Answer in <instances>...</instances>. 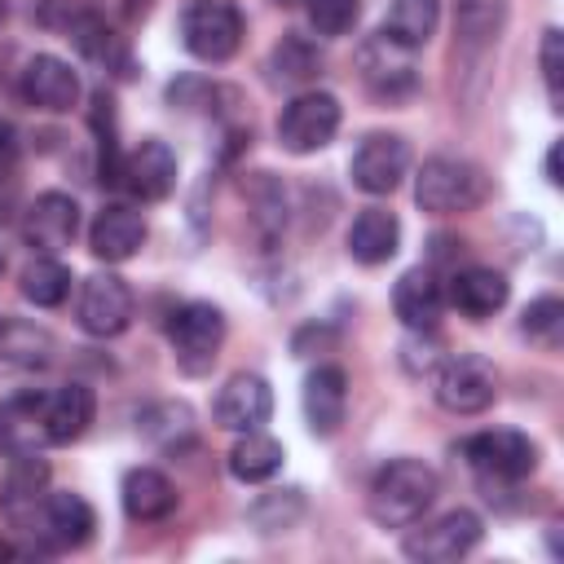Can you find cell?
I'll return each instance as SVG.
<instances>
[{"instance_id": "6da1fadb", "label": "cell", "mask_w": 564, "mask_h": 564, "mask_svg": "<svg viewBox=\"0 0 564 564\" xmlns=\"http://www.w3.org/2000/svg\"><path fill=\"white\" fill-rule=\"evenodd\" d=\"M436 494H441V480L423 458H392L370 480L366 511L383 529H410L423 520V511L436 502Z\"/></svg>"}, {"instance_id": "7a4b0ae2", "label": "cell", "mask_w": 564, "mask_h": 564, "mask_svg": "<svg viewBox=\"0 0 564 564\" xmlns=\"http://www.w3.org/2000/svg\"><path fill=\"white\" fill-rule=\"evenodd\" d=\"M489 198V176L471 159L454 154H432L419 176H414V203L432 216H454V212H476Z\"/></svg>"}, {"instance_id": "3957f363", "label": "cell", "mask_w": 564, "mask_h": 564, "mask_svg": "<svg viewBox=\"0 0 564 564\" xmlns=\"http://www.w3.org/2000/svg\"><path fill=\"white\" fill-rule=\"evenodd\" d=\"M167 344L185 375H207L225 344V313L207 300H189L167 322Z\"/></svg>"}, {"instance_id": "277c9868", "label": "cell", "mask_w": 564, "mask_h": 564, "mask_svg": "<svg viewBox=\"0 0 564 564\" xmlns=\"http://www.w3.org/2000/svg\"><path fill=\"white\" fill-rule=\"evenodd\" d=\"M181 44L198 62H229L242 44V13L234 0H189L181 13Z\"/></svg>"}, {"instance_id": "5b68a950", "label": "cell", "mask_w": 564, "mask_h": 564, "mask_svg": "<svg viewBox=\"0 0 564 564\" xmlns=\"http://www.w3.org/2000/svg\"><path fill=\"white\" fill-rule=\"evenodd\" d=\"M463 458L480 471L485 485H516L538 467V445L516 432V427H494V432H476L463 445Z\"/></svg>"}, {"instance_id": "8992f818", "label": "cell", "mask_w": 564, "mask_h": 564, "mask_svg": "<svg viewBox=\"0 0 564 564\" xmlns=\"http://www.w3.org/2000/svg\"><path fill=\"white\" fill-rule=\"evenodd\" d=\"M335 132H339V101L317 88L295 93L278 115V141L291 154H313V150L330 145Z\"/></svg>"}, {"instance_id": "52a82bcc", "label": "cell", "mask_w": 564, "mask_h": 564, "mask_svg": "<svg viewBox=\"0 0 564 564\" xmlns=\"http://www.w3.org/2000/svg\"><path fill=\"white\" fill-rule=\"evenodd\" d=\"M436 401L449 414H480L494 405L498 397V370L494 361H485L480 352H458L449 361H441L436 370Z\"/></svg>"}, {"instance_id": "ba28073f", "label": "cell", "mask_w": 564, "mask_h": 564, "mask_svg": "<svg viewBox=\"0 0 564 564\" xmlns=\"http://www.w3.org/2000/svg\"><path fill=\"white\" fill-rule=\"evenodd\" d=\"M357 66H361V79L366 88L379 97V101H401L419 88V66H414V48L397 44L388 31H375L361 53H357Z\"/></svg>"}, {"instance_id": "9c48e42d", "label": "cell", "mask_w": 564, "mask_h": 564, "mask_svg": "<svg viewBox=\"0 0 564 564\" xmlns=\"http://www.w3.org/2000/svg\"><path fill=\"white\" fill-rule=\"evenodd\" d=\"M480 538H485L480 516L467 511V507H458V511L436 516V520L423 524V529H410L401 551H405L410 560H423V564H454V560H463L467 551H476Z\"/></svg>"}, {"instance_id": "30bf717a", "label": "cell", "mask_w": 564, "mask_h": 564, "mask_svg": "<svg viewBox=\"0 0 564 564\" xmlns=\"http://www.w3.org/2000/svg\"><path fill=\"white\" fill-rule=\"evenodd\" d=\"M352 185L366 194H392L401 185V176L410 172V141L397 132H370L357 141L352 159H348Z\"/></svg>"}, {"instance_id": "8fae6325", "label": "cell", "mask_w": 564, "mask_h": 564, "mask_svg": "<svg viewBox=\"0 0 564 564\" xmlns=\"http://www.w3.org/2000/svg\"><path fill=\"white\" fill-rule=\"evenodd\" d=\"M79 326L97 339H110L119 330H128L132 322V291L119 273H88L79 286Z\"/></svg>"}, {"instance_id": "7c38bea8", "label": "cell", "mask_w": 564, "mask_h": 564, "mask_svg": "<svg viewBox=\"0 0 564 564\" xmlns=\"http://www.w3.org/2000/svg\"><path fill=\"white\" fill-rule=\"evenodd\" d=\"M75 234H79V203L62 189L40 194L22 216V238L35 256H53V251L70 247Z\"/></svg>"}, {"instance_id": "4fadbf2b", "label": "cell", "mask_w": 564, "mask_h": 564, "mask_svg": "<svg viewBox=\"0 0 564 564\" xmlns=\"http://www.w3.org/2000/svg\"><path fill=\"white\" fill-rule=\"evenodd\" d=\"M18 88H22V101H26V106L53 110V115H62V110H70V106L79 101V75L70 70V62H62V57H53V53H35V57L22 66Z\"/></svg>"}, {"instance_id": "5bb4252c", "label": "cell", "mask_w": 564, "mask_h": 564, "mask_svg": "<svg viewBox=\"0 0 564 564\" xmlns=\"http://www.w3.org/2000/svg\"><path fill=\"white\" fill-rule=\"evenodd\" d=\"M273 410V392L260 375H234L225 379V388L216 392V405H212V419L216 427L225 432H256Z\"/></svg>"}, {"instance_id": "9a60e30c", "label": "cell", "mask_w": 564, "mask_h": 564, "mask_svg": "<svg viewBox=\"0 0 564 564\" xmlns=\"http://www.w3.org/2000/svg\"><path fill=\"white\" fill-rule=\"evenodd\" d=\"M141 203H159L176 189V154L167 141L159 137H145L128 159H123V181Z\"/></svg>"}, {"instance_id": "2e32d148", "label": "cell", "mask_w": 564, "mask_h": 564, "mask_svg": "<svg viewBox=\"0 0 564 564\" xmlns=\"http://www.w3.org/2000/svg\"><path fill=\"white\" fill-rule=\"evenodd\" d=\"M141 242H145V220H141V212H132L128 203H106V207L97 212L93 229H88V247H93V256L106 260V264L132 260V256L141 251Z\"/></svg>"}, {"instance_id": "e0dca14e", "label": "cell", "mask_w": 564, "mask_h": 564, "mask_svg": "<svg viewBox=\"0 0 564 564\" xmlns=\"http://www.w3.org/2000/svg\"><path fill=\"white\" fill-rule=\"evenodd\" d=\"M348 410V375L339 366H317L304 379V423L313 436H335Z\"/></svg>"}, {"instance_id": "ac0fdd59", "label": "cell", "mask_w": 564, "mask_h": 564, "mask_svg": "<svg viewBox=\"0 0 564 564\" xmlns=\"http://www.w3.org/2000/svg\"><path fill=\"white\" fill-rule=\"evenodd\" d=\"M93 414H97L93 388L79 383V379L62 383L53 397H44V432H48V445H70V441H79V436L88 432Z\"/></svg>"}, {"instance_id": "d6986e66", "label": "cell", "mask_w": 564, "mask_h": 564, "mask_svg": "<svg viewBox=\"0 0 564 564\" xmlns=\"http://www.w3.org/2000/svg\"><path fill=\"white\" fill-rule=\"evenodd\" d=\"M119 502H123L128 520L154 524V520H167L176 511V485L159 467H132L119 485Z\"/></svg>"}, {"instance_id": "ffe728a7", "label": "cell", "mask_w": 564, "mask_h": 564, "mask_svg": "<svg viewBox=\"0 0 564 564\" xmlns=\"http://www.w3.org/2000/svg\"><path fill=\"white\" fill-rule=\"evenodd\" d=\"M392 308L401 317V326L410 330H432L441 322V308H445V295H441V282L432 269H405L392 286Z\"/></svg>"}, {"instance_id": "44dd1931", "label": "cell", "mask_w": 564, "mask_h": 564, "mask_svg": "<svg viewBox=\"0 0 564 564\" xmlns=\"http://www.w3.org/2000/svg\"><path fill=\"white\" fill-rule=\"evenodd\" d=\"M401 247V220L388 207H366L348 225V256L357 264H388Z\"/></svg>"}, {"instance_id": "7402d4cb", "label": "cell", "mask_w": 564, "mask_h": 564, "mask_svg": "<svg viewBox=\"0 0 564 564\" xmlns=\"http://www.w3.org/2000/svg\"><path fill=\"white\" fill-rule=\"evenodd\" d=\"M507 295H511L507 278H502L498 269H485V264L458 269V273L449 278V300H454V308L467 313V317H476V322L489 317V313H498V308L507 304Z\"/></svg>"}, {"instance_id": "603a6c76", "label": "cell", "mask_w": 564, "mask_h": 564, "mask_svg": "<svg viewBox=\"0 0 564 564\" xmlns=\"http://www.w3.org/2000/svg\"><path fill=\"white\" fill-rule=\"evenodd\" d=\"M40 524H44L40 533H44L53 546H62V551L84 546V542L93 538V529H97L93 507H88L79 494H48L44 507H40Z\"/></svg>"}, {"instance_id": "cb8c5ba5", "label": "cell", "mask_w": 564, "mask_h": 564, "mask_svg": "<svg viewBox=\"0 0 564 564\" xmlns=\"http://www.w3.org/2000/svg\"><path fill=\"white\" fill-rule=\"evenodd\" d=\"M0 441L13 454H35L40 445H48L44 432V397L40 392H18L0 405Z\"/></svg>"}, {"instance_id": "d4e9b609", "label": "cell", "mask_w": 564, "mask_h": 564, "mask_svg": "<svg viewBox=\"0 0 564 564\" xmlns=\"http://www.w3.org/2000/svg\"><path fill=\"white\" fill-rule=\"evenodd\" d=\"M44 498H48V467H44V458L18 454L13 467H9V480H4V511L18 524H31L40 516Z\"/></svg>"}, {"instance_id": "484cf974", "label": "cell", "mask_w": 564, "mask_h": 564, "mask_svg": "<svg viewBox=\"0 0 564 564\" xmlns=\"http://www.w3.org/2000/svg\"><path fill=\"white\" fill-rule=\"evenodd\" d=\"M507 0H454V40L463 53H485L502 35Z\"/></svg>"}, {"instance_id": "4316f807", "label": "cell", "mask_w": 564, "mask_h": 564, "mask_svg": "<svg viewBox=\"0 0 564 564\" xmlns=\"http://www.w3.org/2000/svg\"><path fill=\"white\" fill-rule=\"evenodd\" d=\"M282 458H286L282 445L256 427V432H238V445L229 449V471H234L238 480H247V485H260V480L278 476Z\"/></svg>"}, {"instance_id": "83f0119b", "label": "cell", "mask_w": 564, "mask_h": 564, "mask_svg": "<svg viewBox=\"0 0 564 564\" xmlns=\"http://www.w3.org/2000/svg\"><path fill=\"white\" fill-rule=\"evenodd\" d=\"M436 22H441V0H392L383 31L405 48H423L432 40Z\"/></svg>"}, {"instance_id": "f1b7e54d", "label": "cell", "mask_w": 564, "mask_h": 564, "mask_svg": "<svg viewBox=\"0 0 564 564\" xmlns=\"http://www.w3.org/2000/svg\"><path fill=\"white\" fill-rule=\"evenodd\" d=\"M0 361L22 366V370H44L53 361V339L48 330L31 326V322H9L0 326Z\"/></svg>"}, {"instance_id": "f546056e", "label": "cell", "mask_w": 564, "mask_h": 564, "mask_svg": "<svg viewBox=\"0 0 564 564\" xmlns=\"http://www.w3.org/2000/svg\"><path fill=\"white\" fill-rule=\"evenodd\" d=\"M22 295L35 308H57L70 295V269L62 260H53V256H35L22 269Z\"/></svg>"}, {"instance_id": "4dcf8cb0", "label": "cell", "mask_w": 564, "mask_h": 564, "mask_svg": "<svg viewBox=\"0 0 564 564\" xmlns=\"http://www.w3.org/2000/svg\"><path fill=\"white\" fill-rule=\"evenodd\" d=\"M141 432L163 449H181L194 441V414L185 401H163V405H150L141 414Z\"/></svg>"}, {"instance_id": "1f68e13d", "label": "cell", "mask_w": 564, "mask_h": 564, "mask_svg": "<svg viewBox=\"0 0 564 564\" xmlns=\"http://www.w3.org/2000/svg\"><path fill=\"white\" fill-rule=\"evenodd\" d=\"M317 66H322V53H317L304 35H295V31L282 35V44L273 48V75L286 79V84H304V79H313Z\"/></svg>"}, {"instance_id": "d6a6232c", "label": "cell", "mask_w": 564, "mask_h": 564, "mask_svg": "<svg viewBox=\"0 0 564 564\" xmlns=\"http://www.w3.org/2000/svg\"><path fill=\"white\" fill-rule=\"evenodd\" d=\"M304 511V498L300 489H282V494H264L256 507H251V520L260 524V533H278V529H291Z\"/></svg>"}, {"instance_id": "836d02e7", "label": "cell", "mask_w": 564, "mask_h": 564, "mask_svg": "<svg viewBox=\"0 0 564 564\" xmlns=\"http://www.w3.org/2000/svg\"><path fill=\"white\" fill-rule=\"evenodd\" d=\"M524 335L538 339V344H546V348H555L560 335H564V304H560L555 295L533 300V304L524 308Z\"/></svg>"}, {"instance_id": "e575fe53", "label": "cell", "mask_w": 564, "mask_h": 564, "mask_svg": "<svg viewBox=\"0 0 564 564\" xmlns=\"http://www.w3.org/2000/svg\"><path fill=\"white\" fill-rule=\"evenodd\" d=\"M357 13H361L357 0H308V22H313V31L326 35V40L348 35L352 22H357Z\"/></svg>"}, {"instance_id": "d590c367", "label": "cell", "mask_w": 564, "mask_h": 564, "mask_svg": "<svg viewBox=\"0 0 564 564\" xmlns=\"http://www.w3.org/2000/svg\"><path fill=\"white\" fill-rule=\"evenodd\" d=\"M542 79H546L551 110H560L564 106V35L555 26L542 35Z\"/></svg>"}, {"instance_id": "8d00e7d4", "label": "cell", "mask_w": 564, "mask_h": 564, "mask_svg": "<svg viewBox=\"0 0 564 564\" xmlns=\"http://www.w3.org/2000/svg\"><path fill=\"white\" fill-rule=\"evenodd\" d=\"M70 40H75V48H79L84 57H106V48H110V31H106V22L93 18V13H84V18L70 22Z\"/></svg>"}, {"instance_id": "74e56055", "label": "cell", "mask_w": 564, "mask_h": 564, "mask_svg": "<svg viewBox=\"0 0 564 564\" xmlns=\"http://www.w3.org/2000/svg\"><path fill=\"white\" fill-rule=\"evenodd\" d=\"M18 150H22V145H18V128H13L9 119H0V176L18 163Z\"/></svg>"}, {"instance_id": "f35d334b", "label": "cell", "mask_w": 564, "mask_h": 564, "mask_svg": "<svg viewBox=\"0 0 564 564\" xmlns=\"http://www.w3.org/2000/svg\"><path fill=\"white\" fill-rule=\"evenodd\" d=\"M546 181L560 185V145H551V154H546Z\"/></svg>"}, {"instance_id": "ab89813d", "label": "cell", "mask_w": 564, "mask_h": 564, "mask_svg": "<svg viewBox=\"0 0 564 564\" xmlns=\"http://www.w3.org/2000/svg\"><path fill=\"white\" fill-rule=\"evenodd\" d=\"M4 13H9V4H4V0H0V22H4Z\"/></svg>"}, {"instance_id": "60d3db41", "label": "cell", "mask_w": 564, "mask_h": 564, "mask_svg": "<svg viewBox=\"0 0 564 564\" xmlns=\"http://www.w3.org/2000/svg\"><path fill=\"white\" fill-rule=\"evenodd\" d=\"M278 4H295V0H278Z\"/></svg>"}]
</instances>
